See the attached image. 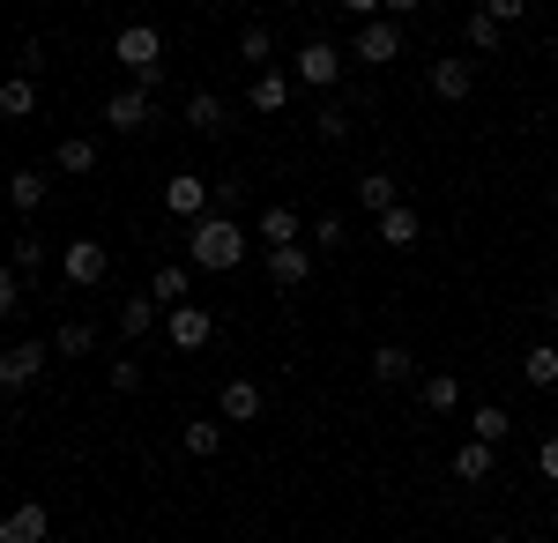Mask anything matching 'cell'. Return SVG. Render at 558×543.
<instances>
[{
	"label": "cell",
	"instance_id": "cell-1",
	"mask_svg": "<svg viewBox=\"0 0 558 543\" xmlns=\"http://www.w3.org/2000/svg\"><path fill=\"white\" fill-rule=\"evenodd\" d=\"M186 261L209 268V276H231V268L246 261V224H239V216H202V224H186Z\"/></svg>",
	"mask_w": 558,
	"mask_h": 543
},
{
	"label": "cell",
	"instance_id": "cell-25",
	"mask_svg": "<svg viewBox=\"0 0 558 543\" xmlns=\"http://www.w3.org/2000/svg\"><path fill=\"white\" fill-rule=\"evenodd\" d=\"M507 432H514V418H507L499 402H484V410L470 418V439H484V447H507Z\"/></svg>",
	"mask_w": 558,
	"mask_h": 543
},
{
	"label": "cell",
	"instance_id": "cell-10",
	"mask_svg": "<svg viewBox=\"0 0 558 543\" xmlns=\"http://www.w3.org/2000/svg\"><path fill=\"white\" fill-rule=\"evenodd\" d=\"M260 276H268V283H283V291H299L305 276H313V246H276V253H260Z\"/></svg>",
	"mask_w": 558,
	"mask_h": 543
},
{
	"label": "cell",
	"instance_id": "cell-24",
	"mask_svg": "<svg viewBox=\"0 0 558 543\" xmlns=\"http://www.w3.org/2000/svg\"><path fill=\"white\" fill-rule=\"evenodd\" d=\"M417 231H425V224H417V209H402V202L380 216V246H417Z\"/></svg>",
	"mask_w": 558,
	"mask_h": 543
},
{
	"label": "cell",
	"instance_id": "cell-2",
	"mask_svg": "<svg viewBox=\"0 0 558 543\" xmlns=\"http://www.w3.org/2000/svg\"><path fill=\"white\" fill-rule=\"evenodd\" d=\"M112 60L134 68V83H142V89H157V83H165V31H157V23H128V31L112 38Z\"/></svg>",
	"mask_w": 558,
	"mask_h": 543
},
{
	"label": "cell",
	"instance_id": "cell-21",
	"mask_svg": "<svg viewBox=\"0 0 558 543\" xmlns=\"http://www.w3.org/2000/svg\"><path fill=\"white\" fill-rule=\"evenodd\" d=\"M410 373H417V365H410L402 342H380V350H373V379H380V387H402Z\"/></svg>",
	"mask_w": 558,
	"mask_h": 543
},
{
	"label": "cell",
	"instance_id": "cell-11",
	"mask_svg": "<svg viewBox=\"0 0 558 543\" xmlns=\"http://www.w3.org/2000/svg\"><path fill=\"white\" fill-rule=\"evenodd\" d=\"M165 335H172V350H209L216 321H209V313H202V305H179L172 321H165Z\"/></svg>",
	"mask_w": 558,
	"mask_h": 543
},
{
	"label": "cell",
	"instance_id": "cell-15",
	"mask_svg": "<svg viewBox=\"0 0 558 543\" xmlns=\"http://www.w3.org/2000/svg\"><path fill=\"white\" fill-rule=\"evenodd\" d=\"M305 239V216L299 209H260V246L276 253V246H299Z\"/></svg>",
	"mask_w": 558,
	"mask_h": 543
},
{
	"label": "cell",
	"instance_id": "cell-40",
	"mask_svg": "<svg viewBox=\"0 0 558 543\" xmlns=\"http://www.w3.org/2000/svg\"><path fill=\"white\" fill-rule=\"evenodd\" d=\"M536 469H544V484H558V432L544 439V447H536Z\"/></svg>",
	"mask_w": 558,
	"mask_h": 543
},
{
	"label": "cell",
	"instance_id": "cell-39",
	"mask_svg": "<svg viewBox=\"0 0 558 543\" xmlns=\"http://www.w3.org/2000/svg\"><path fill=\"white\" fill-rule=\"evenodd\" d=\"M134 387H142V365L120 358V365H112V395H134Z\"/></svg>",
	"mask_w": 558,
	"mask_h": 543
},
{
	"label": "cell",
	"instance_id": "cell-23",
	"mask_svg": "<svg viewBox=\"0 0 558 543\" xmlns=\"http://www.w3.org/2000/svg\"><path fill=\"white\" fill-rule=\"evenodd\" d=\"M31 112H38V83L8 75V83H0V120H31Z\"/></svg>",
	"mask_w": 558,
	"mask_h": 543
},
{
	"label": "cell",
	"instance_id": "cell-22",
	"mask_svg": "<svg viewBox=\"0 0 558 543\" xmlns=\"http://www.w3.org/2000/svg\"><path fill=\"white\" fill-rule=\"evenodd\" d=\"M492 447H484V439H462V447H454V476H462V484H484V476H492Z\"/></svg>",
	"mask_w": 558,
	"mask_h": 543
},
{
	"label": "cell",
	"instance_id": "cell-8",
	"mask_svg": "<svg viewBox=\"0 0 558 543\" xmlns=\"http://www.w3.org/2000/svg\"><path fill=\"white\" fill-rule=\"evenodd\" d=\"M165 209L186 216V224L209 216V186H202V171H172V179H165Z\"/></svg>",
	"mask_w": 558,
	"mask_h": 543
},
{
	"label": "cell",
	"instance_id": "cell-16",
	"mask_svg": "<svg viewBox=\"0 0 558 543\" xmlns=\"http://www.w3.org/2000/svg\"><path fill=\"white\" fill-rule=\"evenodd\" d=\"M52 171H68V179H89V171H97V142H89V134H68V142L52 149Z\"/></svg>",
	"mask_w": 558,
	"mask_h": 543
},
{
	"label": "cell",
	"instance_id": "cell-43",
	"mask_svg": "<svg viewBox=\"0 0 558 543\" xmlns=\"http://www.w3.org/2000/svg\"><path fill=\"white\" fill-rule=\"evenodd\" d=\"M0 543H8V529H0Z\"/></svg>",
	"mask_w": 558,
	"mask_h": 543
},
{
	"label": "cell",
	"instance_id": "cell-36",
	"mask_svg": "<svg viewBox=\"0 0 558 543\" xmlns=\"http://www.w3.org/2000/svg\"><path fill=\"white\" fill-rule=\"evenodd\" d=\"M23 313V283H15V268H0V321H15Z\"/></svg>",
	"mask_w": 558,
	"mask_h": 543
},
{
	"label": "cell",
	"instance_id": "cell-3",
	"mask_svg": "<svg viewBox=\"0 0 558 543\" xmlns=\"http://www.w3.org/2000/svg\"><path fill=\"white\" fill-rule=\"evenodd\" d=\"M52 365V342H38V335H23L15 350H0V387L8 395H23V387H38V373Z\"/></svg>",
	"mask_w": 558,
	"mask_h": 543
},
{
	"label": "cell",
	"instance_id": "cell-7",
	"mask_svg": "<svg viewBox=\"0 0 558 543\" xmlns=\"http://www.w3.org/2000/svg\"><path fill=\"white\" fill-rule=\"evenodd\" d=\"M350 60H365V68H387V60H402V31H395V23H365V31H357V38H350Z\"/></svg>",
	"mask_w": 558,
	"mask_h": 543
},
{
	"label": "cell",
	"instance_id": "cell-42",
	"mask_svg": "<svg viewBox=\"0 0 558 543\" xmlns=\"http://www.w3.org/2000/svg\"><path fill=\"white\" fill-rule=\"evenodd\" d=\"M52 543H75V536H52Z\"/></svg>",
	"mask_w": 558,
	"mask_h": 543
},
{
	"label": "cell",
	"instance_id": "cell-6",
	"mask_svg": "<svg viewBox=\"0 0 558 543\" xmlns=\"http://www.w3.org/2000/svg\"><path fill=\"white\" fill-rule=\"evenodd\" d=\"M105 268H112V253L97 246V239H75V246H60V276H68V283H105Z\"/></svg>",
	"mask_w": 558,
	"mask_h": 543
},
{
	"label": "cell",
	"instance_id": "cell-28",
	"mask_svg": "<svg viewBox=\"0 0 558 543\" xmlns=\"http://www.w3.org/2000/svg\"><path fill=\"white\" fill-rule=\"evenodd\" d=\"M179 447H186V455H202V461H209L216 447H223V424H216V418H194L186 432H179Z\"/></svg>",
	"mask_w": 558,
	"mask_h": 543
},
{
	"label": "cell",
	"instance_id": "cell-12",
	"mask_svg": "<svg viewBox=\"0 0 558 543\" xmlns=\"http://www.w3.org/2000/svg\"><path fill=\"white\" fill-rule=\"evenodd\" d=\"M0 529H8V543H52V514H45L38 499H23Z\"/></svg>",
	"mask_w": 558,
	"mask_h": 543
},
{
	"label": "cell",
	"instance_id": "cell-14",
	"mask_svg": "<svg viewBox=\"0 0 558 543\" xmlns=\"http://www.w3.org/2000/svg\"><path fill=\"white\" fill-rule=\"evenodd\" d=\"M45 194H52V171H31V165L8 171V202H15L23 216H38V209H45Z\"/></svg>",
	"mask_w": 558,
	"mask_h": 543
},
{
	"label": "cell",
	"instance_id": "cell-26",
	"mask_svg": "<svg viewBox=\"0 0 558 543\" xmlns=\"http://www.w3.org/2000/svg\"><path fill=\"white\" fill-rule=\"evenodd\" d=\"M246 105H254V112H283V105H291V83H283L276 68H268V75H254V89H246Z\"/></svg>",
	"mask_w": 558,
	"mask_h": 543
},
{
	"label": "cell",
	"instance_id": "cell-30",
	"mask_svg": "<svg viewBox=\"0 0 558 543\" xmlns=\"http://www.w3.org/2000/svg\"><path fill=\"white\" fill-rule=\"evenodd\" d=\"M357 202H365L373 216H387L395 209V179H387V171H365V179H357Z\"/></svg>",
	"mask_w": 558,
	"mask_h": 543
},
{
	"label": "cell",
	"instance_id": "cell-34",
	"mask_svg": "<svg viewBox=\"0 0 558 543\" xmlns=\"http://www.w3.org/2000/svg\"><path fill=\"white\" fill-rule=\"evenodd\" d=\"M216 209H223V216L246 209V179H216V186H209V216H216Z\"/></svg>",
	"mask_w": 558,
	"mask_h": 543
},
{
	"label": "cell",
	"instance_id": "cell-9",
	"mask_svg": "<svg viewBox=\"0 0 558 543\" xmlns=\"http://www.w3.org/2000/svg\"><path fill=\"white\" fill-rule=\"evenodd\" d=\"M425 83H432V97H447V105H462V97L476 89V68H470V60H454V52H439V60H432V75H425Z\"/></svg>",
	"mask_w": 558,
	"mask_h": 543
},
{
	"label": "cell",
	"instance_id": "cell-18",
	"mask_svg": "<svg viewBox=\"0 0 558 543\" xmlns=\"http://www.w3.org/2000/svg\"><path fill=\"white\" fill-rule=\"evenodd\" d=\"M157 313H165L157 298H149V291H134L128 305H120V335H134V342H142V335H157Z\"/></svg>",
	"mask_w": 558,
	"mask_h": 543
},
{
	"label": "cell",
	"instance_id": "cell-35",
	"mask_svg": "<svg viewBox=\"0 0 558 543\" xmlns=\"http://www.w3.org/2000/svg\"><path fill=\"white\" fill-rule=\"evenodd\" d=\"M305 239H313V253H336L350 231H343V216H313V231H305Z\"/></svg>",
	"mask_w": 558,
	"mask_h": 543
},
{
	"label": "cell",
	"instance_id": "cell-32",
	"mask_svg": "<svg viewBox=\"0 0 558 543\" xmlns=\"http://www.w3.org/2000/svg\"><path fill=\"white\" fill-rule=\"evenodd\" d=\"M268 52H276V38H268V31H239V60H246V68H254V75H268Z\"/></svg>",
	"mask_w": 558,
	"mask_h": 543
},
{
	"label": "cell",
	"instance_id": "cell-44",
	"mask_svg": "<svg viewBox=\"0 0 558 543\" xmlns=\"http://www.w3.org/2000/svg\"><path fill=\"white\" fill-rule=\"evenodd\" d=\"M551 529H558V514H551Z\"/></svg>",
	"mask_w": 558,
	"mask_h": 543
},
{
	"label": "cell",
	"instance_id": "cell-31",
	"mask_svg": "<svg viewBox=\"0 0 558 543\" xmlns=\"http://www.w3.org/2000/svg\"><path fill=\"white\" fill-rule=\"evenodd\" d=\"M149 298H157V305H186V268H157V276H149Z\"/></svg>",
	"mask_w": 558,
	"mask_h": 543
},
{
	"label": "cell",
	"instance_id": "cell-41",
	"mask_svg": "<svg viewBox=\"0 0 558 543\" xmlns=\"http://www.w3.org/2000/svg\"><path fill=\"white\" fill-rule=\"evenodd\" d=\"M0 171H8V149H0Z\"/></svg>",
	"mask_w": 558,
	"mask_h": 543
},
{
	"label": "cell",
	"instance_id": "cell-27",
	"mask_svg": "<svg viewBox=\"0 0 558 543\" xmlns=\"http://www.w3.org/2000/svg\"><path fill=\"white\" fill-rule=\"evenodd\" d=\"M521 379H529V387H558V342H536V350L521 358Z\"/></svg>",
	"mask_w": 558,
	"mask_h": 543
},
{
	"label": "cell",
	"instance_id": "cell-13",
	"mask_svg": "<svg viewBox=\"0 0 558 543\" xmlns=\"http://www.w3.org/2000/svg\"><path fill=\"white\" fill-rule=\"evenodd\" d=\"M216 410H223L231 424H254L260 418V387L254 379H223V387H216Z\"/></svg>",
	"mask_w": 558,
	"mask_h": 543
},
{
	"label": "cell",
	"instance_id": "cell-5",
	"mask_svg": "<svg viewBox=\"0 0 558 543\" xmlns=\"http://www.w3.org/2000/svg\"><path fill=\"white\" fill-rule=\"evenodd\" d=\"M299 83H305V89H320V97H328V89L343 83V52H336V45H328V38H313V45H305V52H299Z\"/></svg>",
	"mask_w": 558,
	"mask_h": 543
},
{
	"label": "cell",
	"instance_id": "cell-19",
	"mask_svg": "<svg viewBox=\"0 0 558 543\" xmlns=\"http://www.w3.org/2000/svg\"><path fill=\"white\" fill-rule=\"evenodd\" d=\"M417 402H425L432 418H447V410H462V379H454V373H432L425 387H417Z\"/></svg>",
	"mask_w": 558,
	"mask_h": 543
},
{
	"label": "cell",
	"instance_id": "cell-29",
	"mask_svg": "<svg viewBox=\"0 0 558 543\" xmlns=\"http://www.w3.org/2000/svg\"><path fill=\"white\" fill-rule=\"evenodd\" d=\"M462 38H470V52H499V15H492V8H470Z\"/></svg>",
	"mask_w": 558,
	"mask_h": 543
},
{
	"label": "cell",
	"instance_id": "cell-33",
	"mask_svg": "<svg viewBox=\"0 0 558 543\" xmlns=\"http://www.w3.org/2000/svg\"><path fill=\"white\" fill-rule=\"evenodd\" d=\"M45 261H52V246H45L38 231H23V239H15V261H8V268H15V276H31V268H45Z\"/></svg>",
	"mask_w": 558,
	"mask_h": 543
},
{
	"label": "cell",
	"instance_id": "cell-20",
	"mask_svg": "<svg viewBox=\"0 0 558 543\" xmlns=\"http://www.w3.org/2000/svg\"><path fill=\"white\" fill-rule=\"evenodd\" d=\"M223 120H231V112H223V97H209V89H194V97H186V126H194V134H223Z\"/></svg>",
	"mask_w": 558,
	"mask_h": 543
},
{
	"label": "cell",
	"instance_id": "cell-17",
	"mask_svg": "<svg viewBox=\"0 0 558 543\" xmlns=\"http://www.w3.org/2000/svg\"><path fill=\"white\" fill-rule=\"evenodd\" d=\"M45 342H52V358H89V350H97V328H89V321H60Z\"/></svg>",
	"mask_w": 558,
	"mask_h": 543
},
{
	"label": "cell",
	"instance_id": "cell-37",
	"mask_svg": "<svg viewBox=\"0 0 558 543\" xmlns=\"http://www.w3.org/2000/svg\"><path fill=\"white\" fill-rule=\"evenodd\" d=\"M45 68V38H23V52H15V75H23V83H31V75H38Z\"/></svg>",
	"mask_w": 558,
	"mask_h": 543
},
{
	"label": "cell",
	"instance_id": "cell-38",
	"mask_svg": "<svg viewBox=\"0 0 558 543\" xmlns=\"http://www.w3.org/2000/svg\"><path fill=\"white\" fill-rule=\"evenodd\" d=\"M350 134V112L343 105H320V142H343Z\"/></svg>",
	"mask_w": 558,
	"mask_h": 543
},
{
	"label": "cell",
	"instance_id": "cell-4",
	"mask_svg": "<svg viewBox=\"0 0 558 543\" xmlns=\"http://www.w3.org/2000/svg\"><path fill=\"white\" fill-rule=\"evenodd\" d=\"M149 97H157V89H142V83L112 89V97H105V126H112V134H142V126L157 120V105H149Z\"/></svg>",
	"mask_w": 558,
	"mask_h": 543
}]
</instances>
